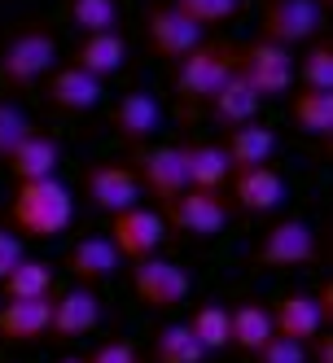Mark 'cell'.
Listing matches in <instances>:
<instances>
[{
  "instance_id": "6da1fadb",
  "label": "cell",
  "mask_w": 333,
  "mask_h": 363,
  "mask_svg": "<svg viewBox=\"0 0 333 363\" xmlns=\"http://www.w3.org/2000/svg\"><path fill=\"white\" fill-rule=\"evenodd\" d=\"M70 215H75V197L62 179H36V184H18L13 189V201H9V223L13 232L31 241H53L58 232L70 228Z\"/></svg>"
},
{
  "instance_id": "7a4b0ae2",
  "label": "cell",
  "mask_w": 333,
  "mask_h": 363,
  "mask_svg": "<svg viewBox=\"0 0 333 363\" xmlns=\"http://www.w3.org/2000/svg\"><path fill=\"white\" fill-rule=\"evenodd\" d=\"M237 48L241 44H228V40H202L197 48L175 62L171 74V88L185 106H207V101L219 92V84L237 70Z\"/></svg>"
},
{
  "instance_id": "3957f363",
  "label": "cell",
  "mask_w": 333,
  "mask_h": 363,
  "mask_svg": "<svg viewBox=\"0 0 333 363\" xmlns=\"http://www.w3.org/2000/svg\"><path fill=\"white\" fill-rule=\"evenodd\" d=\"M58 62V35L48 27H22L0 48V79L9 88H31L40 84Z\"/></svg>"
},
{
  "instance_id": "277c9868",
  "label": "cell",
  "mask_w": 333,
  "mask_h": 363,
  "mask_svg": "<svg viewBox=\"0 0 333 363\" xmlns=\"http://www.w3.org/2000/svg\"><path fill=\"white\" fill-rule=\"evenodd\" d=\"M233 219V201L224 193H207V189H185L180 197H171L163 206V223L185 232L193 241H211L224 232V223Z\"/></svg>"
},
{
  "instance_id": "5b68a950",
  "label": "cell",
  "mask_w": 333,
  "mask_h": 363,
  "mask_svg": "<svg viewBox=\"0 0 333 363\" xmlns=\"http://www.w3.org/2000/svg\"><path fill=\"white\" fill-rule=\"evenodd\" d=\"M324 27V5L320 0H263V18H259V40L294 48V44H312L320 40Z\"/></svg>"
},
{
  "instance_id": "8992f818",
  "label": "cell",
  "mask_w": 333,
  "mask_h": 363,
  "mask_svg": "<svg viewBox=\"0 0 333 363\" xmlns=\"http://www.w3.org/2000/svg\"><path fill=\"white\" fill-rule=\"evenodd\" d=\"M237 79H246V88L259 101L290 92V84H294V57H290V48L268 44V40L241 44L237 48Z\"/></svg>"
},
{
  "instance_id": "52a82bcc",
  "label": "cell",
  "mask_w": 333,
  "mask_h": 363,
  "mask_svg": "<svg viewBox=\"0 0 333 363\" xmlns=\"http://www.w3.org/2000/svg\"><path fill=\"white\" fill-rule=\"evenodd\" d=\"M316 232L307 219H276L268 232H263V241L259 250H254V263L259 267H272V272H294V267H307V263H316Z\"/></svg>"
},
{
  "instance_id": "ba28073f",
  "label": "cell",
  "mask_w": 333,
  "mask_h": 363,
  "mask_svg": "<svg viewBox=\"0 0 333 363\" xmlns=\"http://www.w3.org/2000/svg\"><path fill=\"white\" fill-rule=\"evenodd\" d=\"M132 175H136L141 193H149L158 206H167L171 197H180L189 189L180 145H141V149H132Z\"/></svg>"
},
{
  "instance_id": "9c48e42d",
  "label": "cell",
  "mask_w": 333,
  "mask_h": 363,
  "mask_svg": "<svg viewBox=\"0 0 333 363\" xmlns=\"http://www.w3.org/2000/svg\"><path fill=\"white\" fill-rule=\"evenodd\" d=\"M132 289L141 298V306L149 311H175L189 289H193V280L180 263H171V258H145V263H132Z\"/></svg>"
},
{
  "instance_id": "30bf717a",
  "label": "cell",
  "mask_w": 333,
  "mask_h": 363,
  "mask_svg": "<svg viewBox=\"0 0 333 363\" xmlns=\"http://www.w3.org/2000/svg\"><path fill=\"white\" fill-rule=\"evenodd\" d=\"M167 237V223L158 211H149V206H132V211H119L110 215V245L119 250V258L127 263H145V258L158 254Z\"/></svg>"
},
{
  "instance_id": "8fae6325",
  "label": "cell",
  "mask_w": 333,
  "mask_h": 363,
  "mask_svg": "<svg viewBox=\"0 0 333 363\" xmlns=\"http://www.w3.org/2000/svg\"><path fill=\"white\" fill-rule=\"evenodd\" d=\"M84 197L92 211L101 215H119V211H132V206H141V184H136V175L132 167H123V162H97L84 171Z\"/></svg>"
},
{
  "instance_id": "7c38bea8",
  "label": "cell",
  "mask_w": 333,
  "mask_h": 363,
  "mask_svg": "<svg viewBox=\"0 0 333 363\" xmlns=\"http://www.w3.org/2000/svg\"><path fill=\"white\" fill-rule=\"evenodd\" d=\"M145 40H149V48L158 57L180 62L189 48L202 44V31L171 9V0H149V5H145Z\"/></svg>"
},
{
  "instance_id": "4fadbf2b",
  "label": "cell",
  "mask_w": 333,
  "mask_h": 363,
  "mask_svg": "<svg viewBox=\"0 0 333 363\" xmlns=\"http://www.w3.org/2000/svg\"><path fill=\"white\" fill-rule=\"evenodd\" d=\"M97 324H101V298L97 289H84V284H75L70 294H62L48 306V337L53 342H80Z\"/></svg>"
},
{
  "instance_id": "5bb4252c",
  "label": "cell",
  "mask_w": 333,
  "mask_h": 363,
  "mask_svg": "<svg viewBox=\"0 0 333 363\" xmlns=\"http://www.w3.org/2000/svg\"><path fill=\"white\" fill-rule=\"evenodd\" d=\"M110 127H114V136H119L123 145L141 149V145L163 127V106H158V96H149V92H123L119 106L110 110Z\"/></svg>"
},
{
  "instance_id": "9a60e30c",
  "label": "cell",
  "mask_w": 333,
  "mask_h": 363,
  "mask_svg": "<svg viewBox=\"0 0 333 363\" xmlns=\"http://www.w3.org/2000/svg\"><path fill=\"white\" fill-rule=\"evenodd\" d=\"M272 311V333L276 337H290V342L307 346V342H316V337L324 333V315H320V306L316 298L307 294V289H290L285 298H280Z\"/></svg>"
},
{
  "instance_id": "2e32d148",
  "label": "cell",
  "mask_w": 333,
  "mask_h": 363,
  "mask_svg": "<svg viewBox=\"0 0 333 363\" xmlns=\"http://www.w3.org/2000/svg\"><path fill=\"white\" fill-rule=\"evenodd\" d=\"M233 179V206L246 215H272L285 201V179L272 167H254V171H237Z\"/></svg>"
},
{
  "instance_id": "e0dca14e",
  "label": "cell",
  "mask_w": 333,
  "mask_h": 363,
  "mask_svg": "<svg viewBox=\"0 0 333 363\" xmlns=\"http://www.w3.org/2000/svg\"><path fill=\"white\" fill-rule=\"evenodd\" d=\"M70 66L92 74V79H110L127 66V40L123 31H110V35H80V44L70 48Z\"/></svg>"
},
{
  "instance_id": "ac0fdd59",
  "label": "cell",
  "mask_w": 333,
  "mask_h": 363,
  "mask_svg": "<svg viewBox=\"0 0 333 363\" xmlns=\"http://www.w3.org/2000/svg\"><path fill=\"white\" fill-rule=\"evenodd\" d=\"M9 175L18 179V184H36V179H53L58 167H62V145L53 136H44V132H31L27 140H22L9 158H5Z\"/></svg>"
},
{
  "instance_id": "d6986e66",
  "label": "cell",
  "mask_w": 333,
  "mask_h": 363,
  "mask_svg": "<svg viewBox=\"0 0 333 363\" xmlns=\"http://www.w3.org/2000/svg\"><path fill=\"white\" fill-rule=\"evenodd\" d=\"M66 272L84 284V289H97L119 272V250L110 245V237H84L66 250Z\"/></svg>"
},
{
  "instance_id": "ffe728a7",
  "label": "cell",
  "mask_w": 333,
  "mask_h": 363,
  "mask_svg": "<svg viewBox=\"0 0 333 363\" xmlns=\"http://www.w3.org/2000/svg\"><path fill=\"white\" fill-rule=\"evenodd\" d=\"M48 298L31 302H0V337L9 346H36L48 337Z\"/></svg>"
},
{
  "instance_id": "44dd1931",
  "label": "cell",
  "mask_w": 333,
  "mask_h": 363,
  "mask_svg": "<svg viewBox=\"0 0 333 363\" xmlns=\"http://www.w3.org/2000/svg\"><path fill=\"white\" fill-rule=\"evenodd\" d=\"M224 149V158H228V171H254V167H268L272 158V149H276V136H272V127L263 123H241L228 132V140L219 145Z\"/></svg>"
},
{
  "instance_id": "7402d4cb",
  "label": "cell",
  "mask_w": 333,
  "mask_h": 363,
  "mask_svg": "<svg viewBox=\"0 0 333 363\" xmlns=\"http://www.w3.org/2000/svg\"><path fill=\"white\" fill-rule=\"evenodd\" d=\"M268 337H272V311L263 302L246 298V302H237L233 311H228V346H233V350L254 354Z\"/></svg>"
},
{
  "instance_id": "603a6c76",
  "label": "cell",
  "mask_w": 333,
  "mask_h": 363,
  "mask_svg": "<svg viewBox=\"0 0 333 363\" xmlns=\"http://www.w3.org/2000/svg\"><path fill=\"white\" fill-rule=\"evenodd\" d=\"M48 101H53L58 110H66V114H84L101 101V84L92 74L75 70V66H58L48 74Z\"/></svg>"
},
{
  "instance_id": "cb8c5ba5",
  "label": "cell",
  "mask_w": 333,
  "mask_h": 363,
  "mask_svg": "<svg viewBox=\"0 0 333 363\" xmlns=\"http://www.w3.org/2000/svg\"><path fill=\"white\" fill-rule=\"evenodd\" d=\"M180 158H185V179H189V189H207V193H219L228 184V158H224V149L219 145H207V140H197V145H180Z\"/></svg>"
},
{
  "instance_id": "d4e9b609",
  "label": "cell",
  "mask_w": 333,
  "mask_h": 363,
  "mask_svg": "<svg viewBox=\"0 0 333 363\" xmlns=\"http://www.w3.org/2000/svg\"><path fill=\"white\" fill-rule=\"evenodd\" d=\"M207 114L219 123V127H241V123H254L259 114V96L246 88V79H237V70L219 84V92L207 101Z\"/></svg>"
},
{
  "instance_id": "484cf974",
  "label": "cell",
  "mask_w": 333,
  "mask_h": 363,
  "mask_svg": "<svg viewBox=\"0 0 333 363\" xmlns=\"http://www.w3.org/2000/svg\"><path fill=\"white\" fill-rule=\"evenodd\" d=\"M53 294V267L40 258H18L13 272L0 280V302H31Z\"/></svg>"
},
{
  "instance_id": "4316f807",
  "label": "cell",
  "mask_w": 333,
  "mask_h": 363,
  "mask_svg": "<svg viewBox=\"0 0 333 363\" xmlns=\"http://www.w3.org/2000/svg\"><path fill=\"white\" fill-rule=\"evenodd\" d=\"M290 118L298 132L316 136V140H329L333 136V92H312L302 88L294 101H290Z\"/></svg>"
},
{
  "instance_id": "83f0119b",
  "label": "cell",
  "mask_w": 333,
  "mask_h": 363,
  "mask_svg": "<svg viewBox=\"0 0 333 363\" xmlns=\"http://www.w3.org/2000/svg\"><path fill=\"white\" fill-rule=\"evenodd\" d=\"M66 13L80 27V35H110L123 22L119 0H66Z\"/></svg>"
},
{
  "instance_id": "f1b7e54d",
  "label": "cell",
  "mask_w": 333,
  "mask_h": 363,
  "mask_svg": "<svg viewBox=\"0 0 333 363\" xmlns=\"http://www.w3.org/2000/svg\"><path fill=\"white\" fill-rule=\"evenodd\" d=\"M207 350L197 346L189 324H163L153 333V363H202Z\"/></svg>"
},
{
  "instance_id": "f546056e",
  "label": "cell",
  "mask_w": 333,
  "mask_h": 363,
  "mask_svg": "<svg viewBox=\"0 0 333 363\" xmlns=\"http://www.w3.org/2000/svg\"><path fill=\"white\" fill-rule=\"evenodd\" d=\"M171 9L185 22H193L197 31H211V27H224V22H233L241 13V0H171Z\"/></svg>"
},
{
  "instance_id": "4dcf8cb0",
  "label": "cell",
  "mask_w": 333,
  "mask_h": 363,
  "mask_svg": "<svg viewBox=\"0 0 333 363\" xmlns=\"http://www.w3.org/2000/svg\"><path fill=\"white\" fill-rule=\"evenodd\" d=\"M298 79L312 92H333V40H312L298 62Z\"/></svg>"
},
{
  "instance_id": "1f68e13d",
  "label": "cell",
  "mask_w": 333,
  "mask_h": 363,
  "mask_svg": "<svg viewBox=\"0 0 333 363\" xmlns=\"http://www.w3.org/2000/svg\"><path fill=\"white\" fill-rule=\"evenodd\" d=\"M189 333L197 337V346L215 354V350H228V311L207 302V306H197L193 311V320H189Z\"/></svg>"
},
{
  "instance_id": "d6a6232c",
  "label": "cell",
  "mask_w": 333,
  "mask_h": 363,
  "mask_svg": "<svg viewBox=\"0 0 333 363\" xmlns=\"http://www.w3.org/2000/svg\"><path fill=\"white\" fill-rule=\"evenodd\" d=\"M31 132H36V127H31V118L22 114L18 106H9V101H0V162H5L9 153H13L22 140H27Z\"/></svg>"
},
{
  "instance_id": "836d02e7",
  "label": "cell",
  "mask_w": 333,
  "mask_h": 363,
  "mask_svg": "<svg viewBox=\"0 0 333 363\" xmlns=\"http://www.w3.org/2000/svg\"><path fill=\"white\" fill-rule=\"evenodd\" d=\"M254 359L259 363H312V354H307V346H298V342H290V337H268V342L254 350Z\"/></svg>"
},
{
  "instance_id": "e575fe53",
  "label": "cell",
  "mask_w": 333,
  "mask_h": 363,
  "mask_svg": "<svg viewBox=\"0 0 333 363\" xmlns=\"http://www.w3.org/2000/svg\"><path fill=\"white\" fill-rule=\"evenodd\" d=\"M84 363H141V354H136L132 342H119V337H114V342H101Z\"/></svg>"
},
{
  "instance_id": "d590c367",
  "label": "cell",
  "mask_w": 333,
  "mask_h": 363,
  "mask_svg": "<svg viewBox=\"0 0 333 363\" xmlns=\"http://www.w3.org/2000/svg\"><path fill=\"white\" fill-rule=\"evenodd\" d=\"M18 258H27V254H22V237H13V232L0 228V280H5V276L13 272Z\"/></svg>"
},
{
  "instance_id": "8d00e7d4",
  "label": "cell",
  "mask_w": 333,
  "mask_h": 363,
  "mask_svg": "<svg viewBox=\"0 0 333 363\" xmlns=\"http://www.w3.org/2000/svg\"><path fill=\"white\" fill-rule=\"evenodd\" d=\"M312 298H316L320 315H324V324H329V320H333V284H329V280H324V284H316V294H312Z\"/></svg>"
},
{
  "instance_id": "74e56055",
  "label": "cell",
  "mask_w": 333,
  "mask_h": 363,
  "mask_svg": "<svg viewBox=\"0 0 333 363\" xmlns=\"http://www.w3.org/2000/svg\"><path fill=\"white\" fill-rule=\"evenodd\" d=\"M316 363H333V337L329 333L316 337Z\"/></svg>"
},
{
  "instance_id": "f35d334b",
  "label": "cell",
  "mask_w": 333,
  "mask_h": 363,
  "mask_svg": "<svg viewBox=\"0 0 333 363\" xmlns=\"http://www.w3.org/2000/svg\"><path fill=\"white\" fill-rule=\"evenodd\" d=\"M58 363H84V359H58Z\"/></svg>"
}]
</instances>
